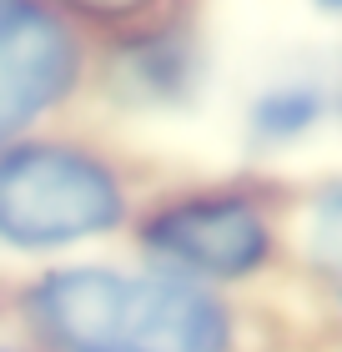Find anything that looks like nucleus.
<instances>
[{"mask_svg": "<svg viewBox=\"0 0 342 352\" xmlns=\"http://www.w3.org/2000/svg\"><path fill=\"white\" fill-rule=\"evenodd\" d=\"M36 352H232L237 312L217 287L161 267L56 262L15 287Z\"/></svg>", "mask_w": 342, "mask_h": 352, "instance_id": "nucleus-1", "label": "nucleus"}, {"mask_svg": "<svg viewBox=\"0 0 342 352\" xmlns=\"http://www.w3.org/2000/svg\"><path fill=\"white\" fill-rule=\"evenodd\" d=\"M136 212L131 182L106 151L25 136L0 151V247L56 257L121 232Z\"/></svg>", "mask_w": 342, "mask_h": 352, "instance_id": "nucleus-2", "label": "nucleus"}, {"mask_svg": "<svg viewBox=\"0 0 342 352\" xmlns=\"http://www.w3.org/2000/svg\"><path fill=\"white\" fill-rule=\"evenodd\" d=\"M136 247L151 267L222 292L277 262L282 227L257 186H191L136 217Z\"/></svg>", "mask_w": 342, "mask_h": 352, "instance_id": "nucleus-3", "label": "nucleus"}, {"mask_svg": "<svg viewBox=\"0 0 342 352\" xmlns=\"http://www.w3.org/2000/svg\"><path fill=\"white\" fill-rule=\"evenodd\" d=\"M86 81V41L51 0H0V151L36 136Z\"/></svg>", "mask_w": 342, "mask_h": 352, "instance_id": "nucleus-4", "label": "nucleus"}, {"mask_svg": "<svg viewBox=\"0 0 342 352\" xmlns=\"http://www.w3.org/2000/svg\"><path fill=\"white\" fill-rule=\"evenodd\" d=\"M106 86L126 106H182L202 86V51L186 25H161L141 30L116 45L106 66Z\"/></svg>", "mask_w": 342, "mask_h": 352, "instance_id": "nucleus-5", "label": "nucleus"}, {"mask_svg": "<svg viewBox=\"0 0 342 352\" xmlns=\"http://www.w3.org/2000/svg\"><path fill=\"white\" fill-rule=\"evenodd\" d=\"M328 116V91L317 81H277L247 106V131L257 146H292Z\"/></svg>", "mask_w": 342, "mask_h": 352, "instance_id": "nucleus-6", "label": "nucleus"}, {"mask_svg": "<svg viewBox=\"0 0 342 352\" xmlns=\"http://www.w3.org/2000/svg\"><path fill=\"white\" fill-rule=\"evenodd\" d=\"M302 247L322 277L342 282V176L322 182L302 212Z\"/></svg>", "mask_w": 342, "mask_h": 352, "instance_id": "nucleus-7", "label": "nucleus"}, {"mask_svg": "<svg viewBox=\"0 0 342 352\" xmlns=\"http://www.w3.org/2000/svg\"><path fill=\"white\" fill-rule=\"evenodd\" d=\"M66 15H91V21H136V15L161 10L167 0H51Z\"/></svg>", "mask_w": 342, "mask_h": 352, "instance_id": "nucleus-8", "label": "nucleus"}, {"mask_svg": "<svg viewBox=\"0 0 342 352\" xmlns=\"http://www.w3.org/2000/svg\"><path fill=\"white\" fill-rule=\"evenodd\" d=\"M307 6H317L322 15H342V0H307Z\"/></svg>", "mask_w": 342, "mask_h": 352, "instance_id": "nucleus-9", "label": "nucleus"}, {"mask_svg": "<svg viewBox=\"0 0 342 352\" xmlns=\"http://www.w3.org/2000/svg\"><path fill=\"white\" fill-rule=\"evenodd\" d=\"M0 352H36V347H6V342H0Z\"/></svg>", "mask_w": 342, "mask_h": 352, "instance_id": "nucleus-10", "label": "nucleus"}]
</instances>
